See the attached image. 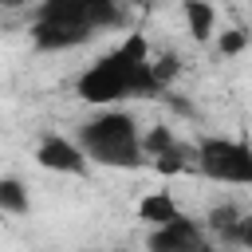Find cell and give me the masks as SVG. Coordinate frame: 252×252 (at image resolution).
<instances>
[{
    "label": "cell",
    "instance_id": "1",
    "mask_svg": "<svg viewBox=\"0 0 252 252\" xmlns=\"http://www.w3.org/2000/svg\"><path fill=\"white\" fill-rule=\"evenodd\" d=\"M150 43L142 32H130L114 51H106L102 59H94L79 79L75 91L83 102L91 106H114L122 98H154L161 94V87L150 75Z\"/></svg>",
    "mask_w": 252,
    "mask_h": 252
},
{
    "label": "cell",
    "instance_id": "2",
    "mask_svg": "<svg viewBox=\"0 0 252 252\" xmlns=\"http://www.w3.org/2000/svg\"><path fill=\"white\" fill-rule=\"evenodd\" d=\"M118 20V0H39L32 20V43L39 51H71L83 47L94 32L114 28Z\"/></svg>",
    "mask_w": 252,
    "mask_h": 252
},
{
    "label": "cell",
    "instance_id": "3",
    "mask_svg": "<svg viewBox=\"0 0 252 252\" xmlns=\"http://www.w3.org/2000/svg\"><path fill=\"white\" fill-rule=\"evenodd\" d=\"M83 154L91 158V165H110V169H138L146 161L142 154V130L134 122V114L126 110H102L94 118H87L79 126Z\"/></svg>",
    "mask_w": 252,
    "mask_h": 252
},
{
    "label": "cell",
    "instance_id": "4",
    "mask_svg": "<svg viewBox=\"0 0 252 252\" xmlns=\"http://www.w3.org/2000/svg\"><path fill=\"white\" fill-rule=\"evenodd\" d=\"M193 165L209 181L224 185H252V142L244 138H224V134H205L193 146Z\"/></svg>",
    "mask_w": 252,
    "mask_h": 252
},
{
    "label": "cell",
    "instance_id": "5",
    "mask_svg": "<svg viewBox=\"0 0 252 252\" xmlns=\"http://www.w3.org/2000/svg\"><path fill=\"white\" fill-rule=\"evenodd\" d=\"M146 248H150V252H213L205 224L193 220V217H185V213H181L177 220H169V224L150 228Z\"/></svg>",
    "mask_w": 252,
    "mask_h": 252
},
{
    "label": "cell",
    "instance_id": "6",
    "mask_svg": "<svg viewBox=\"0 0 252 252\" xmlns=\"http://www.w3.org/2000/svg\"><path fill=\"white\" fill-rule=\"evenodd\" d=\"M35 161L43 169L67 173V177H87V169H91V158L83 154V146L75 138H63V134H43L35 146Z\"/></svg>",
    "mask_w": 252,
    "mask_h": 252
},
{
    "label": "cell",
    "instance_id": "7",
    "mask_svg": "<svg viewBox=\"0 0 252 252\" xmlns=\"http://www.w3.org/2000/svg\"><path fill=\"white\" fill-rule=\"evenodd\" d=\"M177 217H181V209H177V201H173L165 189H154V193H146V197L138 201V220H146L150 228L169 224V220H177Z\"/></svg>",
    "mask_w": 252,
    "mask_h": 252
},
{
    "label": "cell",
    "instance_id": "8",
    "mask_svg": "<svg viewBox=\"0 0 252 252\" xmlns=\"http://www.w3.org/2000/svg\"><path fill=\"white\" fill-rule=\"evenodd\" d=\"M185 24H189V35L197 43H209L217 32V8L209 0H185Z\"/></svg>",
    "mask_w": 252,
    "mask_h": 252
},
{
    "label": "cell",
    "instance_id": "9",
    "mask_svg": "<svg viewBox=\"0 0 252 252\" xmlns=\"http://www.w3.org/2000/svg\"><path fill=\"white\" fill-rule=\"evenodd\" d=\"M32 209V197H28V185L20 177H0V213L8 217H24Z\"/></svg>",
    "mask_w": 252,
    "mask_h": 252
},
{
    "label": "cell",
    "instance_id": "10",
    "mask_svg": "<svg viewBox=\"0 0 252 252\" xmlns=\"http://www.w3.org/2000/svg\"><path fill=\"white\" fill-rule=\"evenodd\" d=\"M177 146V138H173V130L169 126H150L146 134H142V154L154 161V158H161V154H169Z\"/></svg>",
    "mask_w": 252,
    "mask_h": 252
},
{
    "label": "cell",
    "instance_id": "11",
    "mask_svg": "<svg viewBox=\"0 0 252 252\" xmlns=\"http://www.w3.org/2000/svg\"><path fill=\"white\" fill-rule=\"evenodd\" d=\"M236 220H240V213H236L232 205H217V209H209V224H205V232H217L220 240H232Z\"/></svg>",
    "mask_w": 252,
    "mask_h": 252
},
{
    "label": "cell",
    "instance_id": "12",
    "mask_svg": "<svg viewBox=\"0 0 252 252\" xmlns=\"http://www.w3.org/2000/svg\"><path fill=\"white\" fill-rule=\"evenodd\" d=\"M177 71H181V63H177V55L173 51H161V55H150V75H154V83L165 91L173 79H177Z\"/></svg>",
    "mask_w": 252,
    "mask_h": 252
},
{
    "label": "cell",
    "instance_id": "13",
    "mask_svg": "<svg viewBox=\"0 0 252 252\" xmlns=\"http://www.w3.org/2000/svg\"><path fill=\"white\" fill-rule=\"evenodd\" d=\"M244 47H248V32L244 28H228V32L217 35V51L220 55H240Z\"/></svg>",
    "mask_w": 252,
    "mask_h": 252
},
{
    "label": "cell",
    "instance_id": "14",
    "mask_svg": "<svg viewBox=\"0 0 252 252\" xmlns=\"http://www.w3.org/2000/svg\"><path fill=\"white\" fill-rule=\"evenodd\" d=\"M232 244H240V248H248V252H252V213H240L236 232H232Z\"/></svg>",
    "mask_w": 252,
    "mask_h": 252
},
{
    "label": "cell",
    "instance_id": "15",
    "mask_svg": "<svg viewBox=\"0 0 252 252\" xmlns=\"http://www.w3.org/2000/svg\"><path fill=\"white\" fill-rule=\"evenodd\" d=\"M32 4H39V0H0V8H32Z\"/></svg>",
    "mask_w": 252,
    "mask_h": 252
},
{
    "label": "cell",
    "instance_id": "16",
    "mask_svg": "<svg viewBox=\"0 0 252 252\" xmlns=\"http://www.w3.org/2000/svg\"><path fill=\"white\" fill-rule=\"evenodd\" d=\"M106 252H126V248H106Z\"/></svg>",
    "mask_w": 252,
    "mask_h": 252
}]
</instances>
